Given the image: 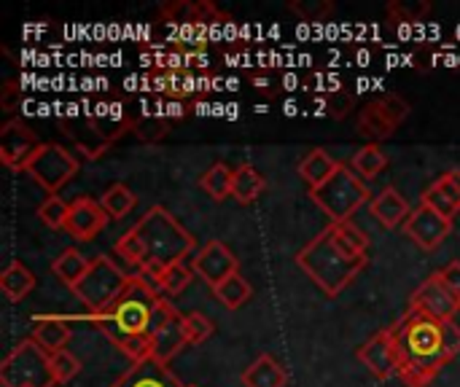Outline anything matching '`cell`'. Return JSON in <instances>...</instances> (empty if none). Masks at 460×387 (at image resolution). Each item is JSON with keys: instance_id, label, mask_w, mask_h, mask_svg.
Returning <instances> with one entry per match:
<instances>
[{"instance_id": "2e32d148", "label": "cell", "mask_w": 460, "mask_h": 387, "mask_svg": "<svg viewBox=\"0 0 460 387\" xmlns=\"http://www.w3.org/2000/svg\"><path fill=\"white\" fill-rule=\"evenodd\" d=\"M111 387H189L183 385L164 364L146 358L140 364H132Z\"/></svg>"}, {"instance_id": "30bf717a", "label": "cell", "mask_w": 460, "mask_h": 387, "mask_svg": "<svg viewBox=\"0 0 460 387\" xmlns=\"http://www.w3.org/2000/svg\"><path fill=\"white\" fill-rule=\"evenodd\" d=\"M404 234L423 251H437L445 245V240L453 234V221L445 218L439 210H434L431 205H418L412 207V215L404 224Z\"/></svg>"}, {"instance_id": "8fae6325", "label": "cell", "mask_w": 460, "mask_h": 387, "mask_svg": "<svg viewBox=\"0 0 460 387\" xmlns=\"http://www.w3.org/2000/svg\"><path fill=\"white\" fill-rule=\"evenodd\" d=\"M356 356L377 380H391L402 374V353L391 329H383L372 339H367Z\"/></svg>"}, {"instance_id": "e0dca14e", "label": "cell", "mask_w": 460, "mask_h": 387, "mask_svg": "<svg viewBox=\"0 0 460 387\" xmlns=\"http://www.w3.org/2000/svg\"><path fill=\"white\" fill-rule=\"evenodd\" d=\"M423 205H431L434 210H439L445 218H456L460 213V170H447L445 175H439L420 197Z\"/></svg>"}, {"instance_id": "484cf974", "label": "cell", "mask_w": 460, "mask_h": 387, "mask_svg": "<svg viewBox=\"0 0 460 387\" xmlns=\"http://www.w3.org/2000/svg\"><path fill=\"white\" fill-rule=\"evenodd\" d=\"M89 267H92V261H89L81 251H75V248L62 251V253L51 261V272H54L70 291L84 280V275L89 272Z\"/></svg>"}, {"instance_id": "d4e9b609", "label": "cell", "mask_w": 460, "mask_h": 387, "mask_svg": "<svg viewBox=\"0 0 460 387\" xmlns=\"http://www.w3.org/2000/svg\"><path fill=\"white\" fill-rule=\"evenodd\" d=\"M337 167H340V162H334L323 148H313L302 162H299V178L310 186V191L313 189H318V186H323L334 172H337Z\"/></svg>"}, {"instance_id": "ffe728a7", "label": "cell", "mask_w": 460, "mask_h": 387, "mask_svg": "<svg viewBox=\"0 0 460 387\" xmlns=\"http://www.w3.org/2000/svg\"><path fill=\"white\" fill-rule=\"evenodd\" d=\"M183 347L189 345H186V331H183V315H178L151 339V358L167 366Z\"/></svg>"}, {"instance_id": "5bb4252c", "label": "cell", "mask_w": 460, "mask_h": 387, "mask_svg": "<svg viewBox=\"0 0 460 387\" xmlns=\"http://www.w3.org/2000/svg\"><path fill=\"white\" fill-rule=\"evenodd\" d=\"M105 224H108V213L102 210V205L89 197H78L70 202V210L65 218V234L78 242H86V240H94L105 229Z\"/></svg>"}, {"instance_id": "6da1fadb", "label": "cell", "mask_w": 460, "mask_h": 387, "mask_svg": "<svg viewBox=\"0 0 460 387\" xmlns=\"http://www.w3.org/2000/svg\"><path fill=\"white\" fill-rule=\"evenodd\" d=\"M402 353V383L407 387H426L460 353V326L445 323L431 315L410 310L391 326Z\"/></svg>"}, {"instance_id": "52a82bcc", "label": "cell", "mask_w": 460, "mask_h": 387, "mask_svg": "<svg viewBox=\"0 0 460 387\" xmlns=\"http://www.w3.org/2000/svg\"><path fill=\"white\" fill-rule=\"evenodd\" d=\"M132 275H127L116 261H111L108 256H97L92 259L89 272L84 275V280L73 288V294L94 312L105 310L129 283Z\"/></svg>"}, {"instance_id": "f546056e", "label": "cell", "mask_w": 460, "mask_h": 387, "mask_svg": "<svg viewBox=\"0 0 460 387\" xmlns=\"http://www.w3.org/2000/svg\"><path fill=\"white\" fill-rule=\"evenodd\" d=\"M100 205H102V210L108 213V218L121 221L124 215H129V213L135 210L137 194H135L129 186H124V183H113V186L105 189V194L100 197Z\"/></svg>"}, {"instance_id": "ee69618b", "label": "cell", "mask_w": 460, "mask_h": 387, "mask_svg": "<svg viewBox=\"0 0 460 387\" xmlns=\"http://www.w3.org/2000/svg\"><path fill=\"white\" fill-rule=\"evenodd\" d=\"M189 387H194V385H189Z\"/></svg>"}, {"instance_id": "e575fe53", "label": "cell", "mask_w": 460, "mask_h": 387, "mask_svg": "<svg viewBox=\"0 0 460 387\" xmlns=\"http://www.w3.org/2000/svg\"><path fill=\"white\" fill-rule=\"evenodd\" d=\"M183 331H186V345L194 347V345H202L213 337L216 323L202 312H189V315H183Z\"/></svg>"}, {"instance_id": "9c48e42d", "label": "cell", "mask_w": 460, "mask_h": 387, "mask_svg": "<svg viewBox=\"0 0 460 387\" xmlns=\"http://www.w3.org/2000/svg\"><path fill=\"white\" fill-rule=\"evenodd\" d=\"M410 310L450 323L460 312V299L456 296V291L445 283L442 272H434L415 288V294L410 299Z\"/></svg>"}, {"instance_id": "4316f807", "label": "cell", "mask_w": 460, "mask_h": 387, "mask_svg": "<svg viewBox=\"0 0 460 387\" xmlns=\"http://www.w3.org/2000/svg\"><path fill=\"white\" fill-rule=\"evenodd\" d=\"M35 288V275L22 264V261H11L3 275H0V291L8 302H22L30 291Z\"/></svg>"}, {"instance_id": "60d3db41", "label": "cell", "mask_w": 460, "mask_h": 387, "mask_svg": "<svg viewBox=\"0 0 460 387\" xmlns=\"http://www.w3.org/2000/svg\"><path fill=\"white\" fill-rule=\"evenodd\" d=\"M353 108H356V100H353V94L345 92V89H337V92H332V94L326 97V110H329V116H334V119L350 116Z\"/></svg>"}, {"instance_id": "7bdbcfd3", "label": "cell", "mask_w": 460, "mask_h": 387, "mask_svg": "<svg viewBox=\"0 0 460 387\" xmlns=\"http://www.w3.org/2000/svg\"><path fill=\"white\" fill-rule=\"evenodd\" d=\"M439 272H442L445 283L456 291V296L460 299V261H450V264H447V267H442Z\"/></svg>"}, {"instance_id": "4fadbf2b", "label": "cell", "mask_w": 460, "mask_h": 387, "mask_svg": "<svg viewBox=\"0 0 460 387\" xmlns=\"http://www.w3.org/2000/svg\"><path fill=\"white\" fill-rule=\"evenodd\" d=\"M240 272V259L221 242V240H210L202 245V251H197L194 259V275L199 280H205L210 288L221 286L226 277Z\"/></svg>"}, {"instance_id": "7402d4cb", "label": "cell", "mask_w": 460, "mask_h": 387, "mask_svg": "<svg viewBox=\"0 0 460 387\" xmlns=\"http://www.w3.org/2000/svg\"><path fill=\"white\" fill-rule=\"evenodd\" d=\"M288 374L283 364H278L270 353H261L245 372H243V385L245 387H286Z\"/></svg>"}, {"instance_id": "ba28073f", "label": "cell", "mask_w": 460, "mask_h": 387, "mask_svg": "<svg viewBox=\"0 0 460 387\" xmlns=\"http://www.w3.org/2000/svg\"><path fill=\"white\" fill-rule=\"evenodd\" d=\"M24 172H27L40 189H46L49 197H57V191H59L65 183H70V180L75 178L78 162H75V156H73L65 145H59V143H43V145L35 151V156L27 162Z\"/></svg>"}, {"instance_id": "8992f818", "label": "cell", "mask_w": 460, "mask_h": 387, "mask_svg": "<svg viewBox=\"0 0 460 387\" xmlns=\"http://www.w3.org/2000/svg\"><path fill=\"white\" fill-rule=\"evenodd\" d=\"M0 385L3 387H54L51 356L35 345L32 337L22 339L0 364Z\"/></svg>"}, {"instance_id": "b9f144b4", "label": "cell", "mask_w": 460, "mask_h": 387, "mask_svg": "<svg viewBox=\"0 0 460 387\" xmlns=\"http://www.w3.org/2000/svg\"><path fill=\"white\" fill-rule=\"evenodd\" d=\"M22 105V86L16 81H5V86L0 89V110L13 113Z\"/></svg>"}, {"instance_id": "836d02e7", "label": "cell", "mask_w": 460, "mask_h": 387, "mask_svg": "<svg viewBox=\"0 0 460 387\" xmlns=\"http://www.w3.org/2000/svg\"><path fill=\"white\" fill-rule=\"evenodd\" d=\"M375 102H377V108L383 110V116H385L396 129H399V127L410 119V113H412L410 102H407L402 94H396V92H385V94L375 97Z\"/></svg>"}, {"instance_id": "ac0fdd59", "label": "cell", "mask_w": 460, "mask_h": 387, "mask_svg": "<svg viewBox=\"0 0 460 387\" xmlns=\"http://www.w3.org/2000/svg\"><path fill=\"white\" fill-rule=\"evenodd\" d=\"M369 213L385 226V229H399L407 224V218L412 215L410 202L399 194V189L385 186L372 202H369Z\"/></svg>"}, {"instance_id": "4dcf8cb0", "label": "cell", "mask_w": 460, "mask_h": 387, "mask_svg": "<svg viewBox=\"0 0 460 387\" xmlns=\"http://www.w3.org/2000/svg\"><path fill=\"white\" fill-rule=\"evenodd\" d=\"M213 294H216V299H218L226 310H240V307L251 299L253 288H251V283L237 272V275L226 277L221 286H216Z\"/></svg>"}, {"instance_id": "cb8c5ba5", "label": "cell", "mask_w": 460, "mask_h": 387, "mask_svg": "<svg viewBox=\"0 0 460 387\" xmlns=\"http://www.w3.org/2000/svg\"><path fill=\"white\" fill-rule=\"evenodd\" d=\"M62 132H67V135L73 137V143L84 151L86 159H97V156H102V154L111 148V143L94 129V124L89 121V116L81 121V127H78V121H73V119L62 121Z\"/></svg>"}, {"instance_id": "ab89813d", "label": "cell", "mask_w": 460, "mask_h": 387, "mask_svg": "<svg viewBox=\"0 0 460 387\" xmlns=\"http://www.w3.org/2000/svg\"><path fill=\"white\" fill-rule=\"evenodd\" d=\"M67 210H70V205H67V202H62L59 197H49L46 202H40V207H38V218H40V224H43V226H49V229H65Z\"/></svg>"}, {"instance_id": "9a60e30c", "label": "cell", "mask_w": 460, "mask_h": 387, "mask_svg": "<svg viewBox=\"0 0 460 387\" xmlns=\"http://www.w3.org/2000/svg\"><path fill=\"white\" fill-rule=\"evenodd\" d=\"M159 19L167 24H208V22H229L218 5L208 0H170L159 5Z\"/></svg>"}, {"instance_id": "d6a6232c", "label": "cell", "mask_w": 460, "mask_h": 387, "mask_svg": "<svg viewBox=\"0 0 460 387\" xmlns=\"http://www.w3.org/2000/svg\"><path fill=\"white\" fill-rule=\"evenodd\" d=\"M191 277H194V272L181 261V264H172V267H164L162 272H159V277H156V283H159V294H164V296H178L189 283H191Z\"/></svg>"}, {"instance_id": "74e56055", "label": "cell", "mask_w": 460, "mask_h": 387, "mask_svg": "<svg viewBox=\"0 0 460 387\" xmlns=\"http://www.w3.org/2000/svg\"><path fill=\"white\" fill-rule=\"evenodd\" d=\"M167 127H170V121L164 119V116H140V119H135V124H132V132L143 140V143H159L164 135H167Z\"/></svg>"}, {"instance_id": "f1b7e54d", "label": "cell", "mask_w": 460, "mask_h": 387, "mask_svg": "<svg viewBox=\"0 0 460 387\" xmlns=\"http://www.w3.org/2000/svg\"><path fill=\"white\" fill-rule=\"evenodd\" d=\"M232 178H234V167H229L226 162H216L213 167H208V172L199 178L202 191L213 199V202H224L232 197Z\"/></svg>"}, {"instance_id": "277c9868", "label": "cell", "mask_w": 460, "mask_h": 387, "mask_svg": "<svg viewBox=\"0 0 460 387\" xmlns=\"http://www.w3.org/2000/svg\"><path fill=\"white\" fill-rule=\"evenodd\" d=\"M132 229L140 234L146 245V259H148L146 264L172 267V264L186 261L194 253V237L162 205H154Z\"/></svg>"}, {"instance_id": "7a4b0ae2", "label": "cell", "mask_w": 460, "mask_h": 387, "mask_svg": "<svg viewBox=\"0 0 460 387\" xmlns=\"http://www.w3.org/2000/svg\"><path fill=\"white\" fill-rule=\"evenodd\" d=\"M162 296H156L137 275L129 277L127 288L100 312L92 315V323L132 361L140 364L151 358L154 339V310Z\"/></svg>"}, {"instance_id": "f35d334b", "label": "cell", "mask_w": 460, "mask_h": 387, "mask_svg": "<svg viewBox=\"0 0 460 387\" xmlns=\"http://www.w3.org/2000/svg\"><path fill=\"white\" fill-rule=\"evenodd\" d=\"M78 372H81V361L70 350H62V353L51 356V374H54L57 385H67L70 380L78 377Z\"/></svg>"}, {"instance_id": "7c38bea8", "label": "cell", "mask_w": 460, "mask_h": 387, "mask_svg": "<svg viewBox=\"0 0 460 387\" xmlns=\"http://www.w3.org/2000/svg\"><path fill=\"white\" fill-rule=\"evenodd\" d=\"M40 145L43 143L35 137V132L22 119H11L0 129V162L8 170H24Z\"/></svg>"}, {"instance_id": "603a6c76", "label": "cell", "mask_w": 460, "mask_h": 387, "mask_svg": "<svg viewBox=\"0 0 460 387\" xmlns=\"http://www.w3.org/2000/svg\"><path fill=\"white\" fill-rule=\"evenodd\" d=\"M356 129H358V135H361L364 140H369V143H375V145H380L383 140H388V137L396 135V127L383 116V110L377 108L375 100H369V102L358 110Z\"/></svg>"}, {"instance_id": "5b68a950", "label": "cell", "mask_w": 460, "mask_h": 387, "mask_svg": "<svg viewBox=\"0 0 460 387\" xmlns=\"http://www.w3.org/2000/svg\"><path fill=\"white\" fill-rule=\"evenodd\" d=\"M369 186L367 180H361L350 164H340L337 172L318 189L310 191V199L323 210V215H329L332 224H345L353 221V215L372 202L369 199Z\"/></svg>"}, {"instance_id": "44dd1931", "label": "cell", "mask_w": 460, "mask_h": 387, "mask_svg": "<svg viewBox=\"0 0 460 387\" xmlns=\"http://www.w3.org/2000/svg\"><path fill=\"white\" fill-rule=\"evenodd\" d=\"M264 191H267V180H264V175H261L251 162H243V164L234 167L232 199H234L237 205H253Z\"/></svg>"}, {"instance_id": "1f68e13d", "label": "cell", "mask_w": 460, "mask_h": 387, "mask_svg": "<svg viewBox=\"0 0 460 387\" xmlns=\"http://www.w3.org/2000/svg\"><path fill=\"white\" fill-rule=\"evenodd\" d=\"M385 13L396 24H412V22H420L423 16L431 13V3H426V0H394V3H388Z\"/></svg>"}, {"instance_id": "3957f363", "label": "cell", "mask_w": 460, "mask_h": 387, "mask_svg": "<svg viewBox=\"0 0 460 387\" xmlns=\"http://www.w3.org/2000/svg\"><path fill=\"white\" fill-rule=\"evenodd\" d=\"M294 261L326 296H340L367 269L369 256H353L342 251L332 226H326L294 256Z\"/></svg>"}, {"instance_id": "8d00e7d4", "label": "cell", "mask_w": 460, "mask_h": 387, "mask_svg": "<svg viewBox=\"0 0 460 387\" xmlns=\"http://www.w3.org/2000/svg\"><path fill=\"white\" fill-rule=\"evenodd\" d=\"M288 8L302 16L305 22H326L334 13V3L332 0H291Z\"/></svg>"}, {"instance_id": "d590c367", "label": "cell", "mask_w": 460, "mask_h": 387, "mask_svg": "<svg viewBox=\"0 0 460 387\" xmlns=\"http://www.w3.org/2000/svg\"><path fill=\"white\" fill-rule=\"evenodd\" d=\"M116 253H119L127 264H132V267H137V269L148 261V259H146V245H143V240H140V234H137L135 229H129V232H124V234L119 237Z\"/></svg>"}, {"instance_id": "83f0119b", "label": "cell", "mask_w": 460, "mask_h": 387, "mask_svg": "<svg viewBox=\"0 0 460 387\" xmlns=\"http://www.w3.org/2000/svg\"><path fill=\"white\" fill-rule=\"evenodd\" d=\"M350 167H353V172L361 178V180H375L385 167H388V154L380 148V145H375V143H367L364 148H358L356 154H353V159H350Z\"/></svg>"}, {"instance_id": "d6986e66", "label": "cell", "mask_w": 460, "mask_h": 387, "mask_svg": "<svg viewBox=\"0 0 460 387\" xmlns=\"http://www.w3.org/2000/svg\"><path fill=\"white\" fill-rule=\"evenodd\" d=\"M70 337H73V331H70V326H67V321H65V318H59V315L35 318L32 339H35V345H38L40 350H46L49 356L67 350Z\"/></svg>"}]
</instances>
